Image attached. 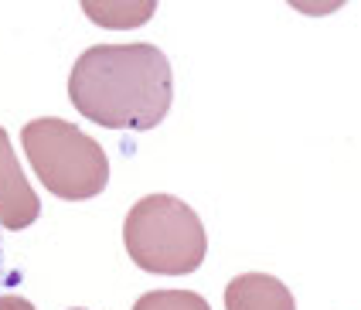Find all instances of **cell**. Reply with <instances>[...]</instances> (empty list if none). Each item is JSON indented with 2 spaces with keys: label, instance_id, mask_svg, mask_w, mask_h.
I'll list each match as a JSON object with an SVG mask.
<instances>
[{
  "label": "cell",
  "instance_id": "6da1fadb",
  "mask_svg": "<svg viewBox=\"0 0 361 310\" xmlns=\"http://www.w3.org/2000/svg\"><path fill=\"white\" fill-rule=\"evenodd\" d=\"M68 99L89 123L154 130L174 99L171 62L157 44H96L72 65Z\"/></svg>",
  "mask_w": 361,
  "mask_h": 310
},
{
  "label": "cell",
  "instance_id": "7a4b0ae2",
  "mask_svg": "<svg viewBox=\"0 0 361 310\" xmlns=\"http://www.w3.org/2000/svg\"><path fill=\"white\" fill-rule=\"evenodd\" d=\"M123 246L147 273L188 276L204 263L208 235L191 205L174 194H147L123 222Z\"/></svg>",
  "mask_w": 361,
  "mask_h": 310
},
{
  "label": "cell",
  "instance_id": "3957f363",
  "mask_svg": "<svg viewBox=\"0 0 361 310\" xmlns=\"http://www.w3.org/2000/svg\"><path fill=\"white\" fill-rule=\"evenodd\" d=\"M27 164L41 185L61 202H85L109 185V161L89 133L59 116H41L20 130Z\"/></svg>",
  "mask_w": 361,
  "mask_h": 310
},
{
  "label": "cell",
  "instance_id": "277c9868",
  "mask_svg": "<svg viewBox=\"0 0 361 310\" xmlns=\"http://www.w3.org/2000/svg\"><path fill=\"white\" fill-rule=\"evenodd\" d=\"M41 215V202L35 187L27 185L20 161L11 147L7 130L0 126V228L20 232V228L35 225Z\"/></svg>",
  "mask_w": 361,
  "mask_h": 310
},
{
  "label": "cell",
  "instance_id": "5b68a950",
  "mask_svg": "<svg viewBox=\"0 0 361 310\" xmlns=\"http://www.w3.org/2000/svg\"><path fill=\"white\" fill-rule=\"evenodd\" d=\"M225 310H297V304L276 276L242 273L225 287Z\"/></svg>",
  "mask_w": 361,
  "mask_h": 310
},
{
  "label": "cell",
  "instance_id": "8992f818",
  "mask_svg": "<svg viewBox=\"0 0 361 310\" xmlns=\"http://www.w3.org/2000/svg\"><path fill=\"white\" fill-rule=\"evenodd\" d=\"M133 310H212L201 293L191 290H150L133 304Z\"/></svg>",
  "mask_w": 361,
  "mask_h": 310
},
{
  "label": "cell",
  "instance_id": "52a82bcc",
  "mask_svg": "<svg viewBox=\"0 0 361 310\" xmlns=\"http://www.w3.org/2000/svg\"><path fill=\"white\" fill-rule=\"evenodd\" d=\"M18 280H20V273L11 266V259H7V242H4V232H0V290L14 287Z\"/></svg>",
  "mask_w": 361,
  "mask_h": 310
},
{
  "label": "cell",
  "instance_id": "ba28073f",
  "mask_svg": "<svg viewBox=\"0 0 361 310\" xmlns=\"http://www.w3.org/2000/svg\"><path fill=\"white\" fill-rule=\"evenodd\" d=\"M0 310H35V304L18 293H0Z\"/></svg>",
  "mask_w": 361,
  "mask_h": 310
},
{
  "label": "cell",
  "instance_id": "9c48e42d",
  "mask_svg": "<svg viewBox=\"0 0 361 310\" xmlns=\"http://www.w3.org/2000/svg\"><path fill=\"white\" fill-rule=\"evenodd\" d=\"M72 310H82V307H72Z\"/></svg>",
  "mask_w": 361,
  "mask_h": 310
}]
</instances>
